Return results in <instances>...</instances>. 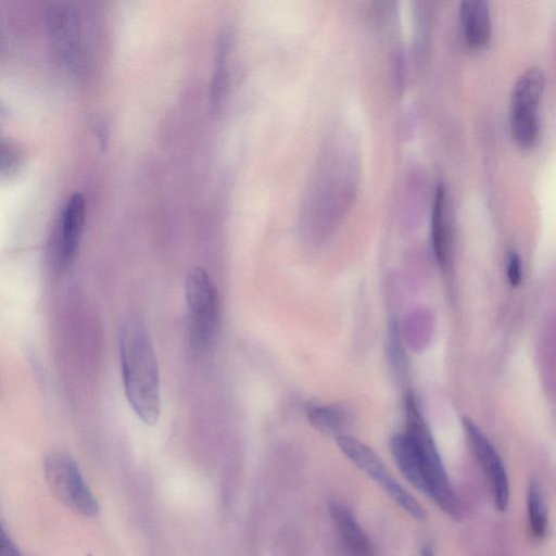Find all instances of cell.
I'll return each instance as SVG.
<instances>
[{"mask_svg": "<svg viewBox=\"0 0 556 556\" xmlns=\"http://www.w3.org/2000/svg\"><path fill=\"white\" fill-rule=\"evenodd\" d=\"M22 163V153L9 140L0 138V176L14 174Z\"/></svg>", "mask_w": 556, "mask_h": 556, "instance_id": "e0dca14e", "label": "cell"}, {"mask_svg": "<svg viewBox=\"0 0 556 556\" xmlns=\"http://www.w3.org/2000/svg\"><path fill=\"white\" fill-rule=\"evenodd\" d=\"M464 39L470 48L484 47L491 38L492 23L488 2L465 0L459 5Z\"/></svg>", "mask_w": 556, "mask_h": 556, "instance_id": "8fae6325", "label": "cell"}, {"mask_svg": "<svg viewBox=\"0 0 556 556\" xmlns=\"http://www.w3.org/2000/svg\"><path fill=\"white\" fill-rule=\"evenodd\" d=\"M229 46V34L224 33L218 42V51L216 59V67L213 77V83L211 87V105L214 110H218L222 98L225 92L226 80H227V70H226V60L228 53Z\"/></svg>", "mask_w": 556, "mask_h": 556, "instance_id": "2e32d148", "label": "cell"}, {"mask_svg": "<svg viewBox=\"0 0 556 556\" xmlns=\"http://www.w3.org/2000/svg\"><path fill=\"white\" fill-rule=\"evenodd\" d=\"M0 556H23L0 525Z\"/></svg>", "mask_w": 556, "mask_h": 556, "instance_id": "d6986e66", "label": "cell"}, {"mask_svg": "<svg viewBox=\"0 0 556 556\" xmlns=\"http://www.w3.org/2000/svg\"><path fill=\"white\" fill-rule=\"evenodd\" d=\"M122 377L128 403L139 419L154 426L160 417V375L156 354L144 326L131 320L119 334Z\"/></svg>", "mask_w": 556, "mask_h": 556, "instance_id": "6da1fadb", "label": "cell"}, {"mask_svg": "<svg viewBox=\"0 0 556 556\" xmlns=\"http://www.w3.org/2000/svg\"><path fill=\"white\" fill-rule=\"evenodd\" d=\"M308 422L319 432L327 435H340L346 427L348 413L336 404L309 403L305 407Z\"/></svg>", "mask_w": 556, "mask_h": 556, "instance_id": "4fadbf2b", "label": "cell"}, {"mask_svg": "<svg viewBox=\"0 0 556 556\" xmlns=\"http://www.w3.org/2000/svg\"><path fill=\"white\" fill-rule=\"evenodd\" d=\"M507 279L511 287L516 288L522 280V264L519 254L511 250L507 255Z\"/></svg>", "mask_w": 556, "mask_h": 556, "instance_id": "ac0fdd59", "label": "cell"}, {"mask_svg": "<svg viewBox=\"0 0 556 556\" xmlns=\"http://www.w3.org/2000/svg\"><path fill=\"white\" fill-rule=\"evenodd\" d=\"M544 86L545 75L536 66L527 68L513 86L509 127L513 138L521 147H532L538 140L540 129L538 108Z\"/></svg>", "mask_w": 556, "mask_h": 556, "instance_id": "5b68a950", "label": "cell"}, {"mask_svg": "<svg viewBox=\"0 0 556 556\" xmlns=\"http://www.w3.org/2000/svg\"><path fill=\"white\" fill-rule=\"evenodd\" d=\"M431 235L437 260L444 266L447 263L452 244V223L451 202L447 190L443 184L437 186L433 197Z\"/></svg>", "mask_w": 556, "mask_h": 556, "instance_id": "30bf717a", "label": "cell"}, {"mask_svg": "<svg viewBox=\"0 0 556 556\" xmlns=\"http://www.w3.org/2000/svg\"><path fill=\"white\" fill-rule=\"evenodd\" d=\"M390 450L394 462L403 476L426 494V482L419 463L405 433L391 438Z\"/></svg>", "mask_w": 556, "mask_h": 556, "instance_id": "5bb4252c", "label": "cell"}, {"mask_svg": "<svg viewBox=\"0 0 556 556\" xmlns=\"http://www.w3.org/2000/svg\"><path fill=\"white\" fill-rule=\"evenodd\" d=\"M527 511L529 529L535 539H542L546 533V514L539 483L532 480L528 488Z\"/></svg>", "mask_w": 556, "mask_h": 556, "instance_id": "9a60e30c", "label": "cell"}, {"mask_svg": "<svg viewBox=\"0 0 556 556\" xmlns=\"http://www.w3.org/2000/svg\"><path fill=\"white\" fill-rule=\"evenodd\" d=\"M185 296L191 344L205 351L212 345L217 330L218 295L204 269L194 267L187 273Z\"/></svg>", "mask_w": 556, "mask_h": 556, "instance_id": "3957f363", "label": "cell"}, {"mask_svg": "<svg viewBox=\"0 0 556 556\" xmlns=\"http://www.w3.org/2000/svg\"><path fill=\"white\" fill-rule=\"evenodd\" d=\"M415 397L406 396V432L426 482V494L450 517L458 519L460 506L448 480L430 429Z\"/></svg>", "mask_w": 556, "mask_h": 556, "instance_id": "7a4b0ae2", "label": "cell"}, {"mask_svg": "<svg viewBox=\"0 0 556 556\" xmlns=\"http://www.w3.org/2000/svg\"><path fill=\"white\" fill-rule=\"evenodd\" d=\"M463 425L469 445L489 479L494 507L505 511L509 501V482L505 466L489 439L470 419Z\"/></svg>", "mask_w": 556, "mask_h": 556, "instance_id": "52a82bcc", "label": "cell"}, {"mask_svg": "<svg viewBox=\"0 0 556 556\" xmlns=\"http://www.w3.org/2000/svg\"><path fill=\"white\" fill-rule=\"evenodd\" d=\"M341 452L365 475L375 480L390 496L400 483L389 473L382 459L358 439L340 434L336 437Z\"/></svg>", "mask_w": 556, "mask_h": 556, "instance_id": "9c48e42d", "label": "cell"}, {"mask_svg": "<svg viewBox=\"0 0 556 556\" xmlns=\"http://www.w3.org/2000/svg\"><path fill=\"white\" fill-rule=\"evenodd\" d=\"M329 511L348 551L354 556H371L372 548L369 538L349 507L341 502L332 501L329 503Z\"/></svg>", "mask_w": 556, "mask_h": 556, "instance_id": "7c38bea8", "label": "cell"}, {"mask_svg": "<svg viewBox=\"0 0 556 556\" xmlns=\"http://www.w3.org/2000/svg\"><path fill=\"white\" fill-rule=\"evenodd\" d=\"M86 217L85 199L74 193L67 200L52 240V255L55 266L66 268L74 260L79 248Z\"/></svg>", "mask_w": 556, "mask_h": 556, "instance_id": "ba28073f", "label": "cell"}, {"mask_svg": "<svg viewBox=\"0 0 556 556\" xmlns=\"http://www.w3.org/2000/svg\"><path fill=\"white\" fill-rule=\"evenodd\" d=\"M43 473L52 493L64 505L85 517L98 515L99 503L70 454L61 451L49 453L43 460Z\"/></svg>", "mask_w": 556, "mask_h": 556, "instance_id": "277c9868", "label": "cell"}, {"mask_svg": "<svg viewBox=\"0 0 556 556\" xmlns=\"http://www.w3.org/2000/svg\"><path fill=\"white\" fill-rule=\"evenodd\" d=\"M420 556H433V549L431 546L427 545L422 548Z\"/></svg>", "mask_w": 556, "mask_h": 556, "instance_id": "ffe728a7", "label": "cell"}, {"mask_svg": "<svg viewBox=\"0 0 556 556\" xmlns=\"http://www.w3.org/2000/svg\"><path fill=\"white\" fill-rule=\"evenodd\" d=\"M52 50L71 71H78L83 63L84 45L79 13L71 2H52L47 12Z\"/></svg>", "mask_w": 556, "mask_h": 556, "instance_id": "8992f818", "label": "cell"}]
</instances>
